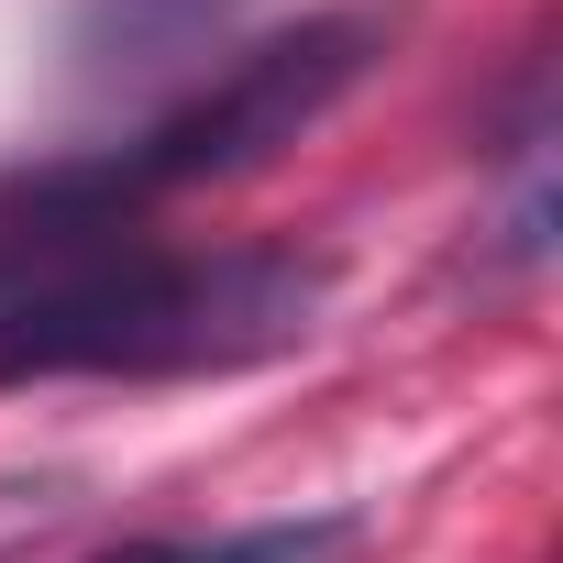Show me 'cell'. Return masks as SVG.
Returning a JSON list of instances; mask_svg holds the SVG:
<instances>
[{
  "label": "cell",
  "mask_w": 563,
  "mask_h": 563,
  "mask_svg": "<svg viewBox=\"0 0 563 563\" xmlns=\"http://www.w3.org/2000/svg\"><path fill=\"white\" fill-rule=\"evenodd\" d=\"M354 519H288V530H232V541H122L100 563H332Z\"/></svg>",
  "instance_id": "cell-4"
},
{
  "label": "cell",
  "mask_w": 563,
  "mask_h": 563,
  "mask_svg": "<svg viewBox=\"0 0 563 563\" xmlns=\"http://www.w3.org/2000/svg\"><path fill=\"white\" fill-rule=\"evenodd\" d=\"M232 12H243V0H78L67 56H78L89 78H155V67L199 56Z\"/></svg>",
  "instance_id": "cell-3"
},
{
  "label": "cell",
  "mask_w": 563,
  "mask_h": 563,
  "mask_svg": "<svg viewBox=\"0 0 563 563\" xmlns=\"http://www.w3.org/2000/svg\"><path fill=\"white\" fill-rule=\"evenodd\" d=\"M332 254L310 243H155L78 166L0 188V387L34 376H232L310 343Z\"/></svg>",
  "instance_id": "cell-1"
},
{
  "label": "cell",
  "mask_w": 563,
  "mask_h": 563,
  "mask_svg": "<svg viewBox=\"0 0 563 563\" xmlns=\"http://www.w3.org/2000/svg\"><path fill=\"white\" fill-rule=\"evenodd\" d=\"M387 45H398V12H321V23H299V34H265V45H243L210 89H188L177 111H155L133 144L78 155V177H89V199H111L122 221H144V210L177 199V188L254 177V166L288 155L310 122H332V111L387 67Z\"/></svg>",
  "instance_id": "cell-2"
}]
</instances>
